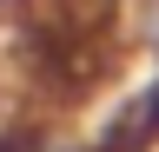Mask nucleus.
Listing matches in <instances>:
<instances>
[{
    "label": "nucleus",
    "instance_id": "obj_1",
    "mask_svg": "<svg viewBox=\"0 0 159 152\" xmlns=\"http://www.w3.org/2000/svg\"><path fill=\"white\" fill-rule=\"evenodd\" d=\"M86 139L93 152H159V66H139L86 112Z\"/></svg>",
    "mask_w": 159,
    "mask_h": 152
},
{
    "label": "nucleus",
    "instance_id": "obj_2",
    "mask_svg": "<svg viewBox=\"0 0 159 152\" xmlns=\"http://www.w3.org/2000/svg\"><path fill=\"white\" fill-rule=\"evenodd\" d=\"M0 152H93L86 126L40 119V112H0Z\"/></svg>",
    "mask_w": 159,
    "mask_h": 152
}]
</instances>
